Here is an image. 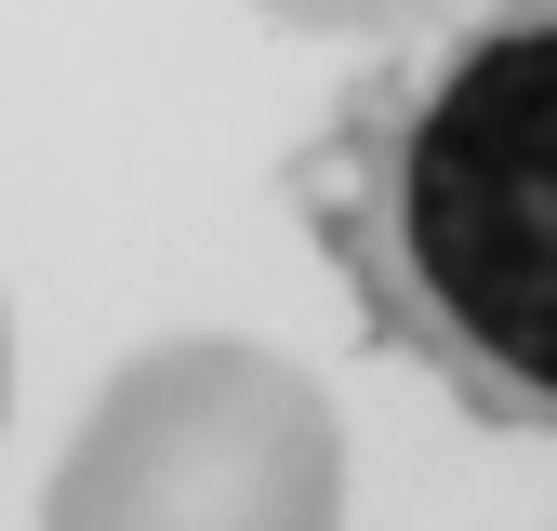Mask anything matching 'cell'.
Listing matches in <instances>:
<instances>
[{
	"instance_id": "obj_1",
	"label": "cell",
	"mask_w": 557,
	"mask_h": 531,
	"mask_svg": "<svg viewBox=\"0 0 557 531\" xmlns=\"http://www.w3.org/2000/svg\"><path fill=\"white\" fill-rule=\"evenodd\" d=\"M411 332L505 412L557 425V14L465 40L385 160Z\"/></svg>"
},
{
	"instance_id": "obj_2",
	"label": "cell",
	"mask_w": 557,
	"mask_h": 531,
	"mask_svg": "<svg viewBox=\"0 0 557 531\" xmlns=\"http://www.w3.org/2000/svg\"><path fill=\"white\" fill-rule=\"evenodd\" d=\"M40 531H345V425L306 359L173 332L94 385L40 479Z\"/></svg>"
},
{
	"instance_id": "obj_3",
	"label": "cell",
	"mask_w": 557,
	"mask_h": 531,
	"mask_svg": "<svg viewBox=\"0 0 557 531\" xmlns=\"http://www.w3.org/2000/svg\"><path fill=\"white\" fill-rule=\"evenodd\" d=\"M0 412H14V319H0Z\"/></svg>"
}]
</instances>
